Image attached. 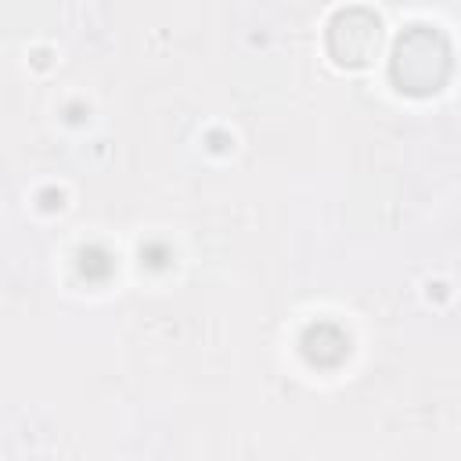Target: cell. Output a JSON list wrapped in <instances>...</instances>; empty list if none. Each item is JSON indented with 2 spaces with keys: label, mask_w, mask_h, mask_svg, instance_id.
<instances>
[{
  "label": "cell",
  "mask_w": 461,
  "mask_h": 461,
  "mask_svg": "<svg viewBox=\"0 0 461 461\" xmlns=\"http://www.w3.org/2000/svg\"><path fill=\"white\" fill-rule=\"evenodd\" d=\"M450 65H454V54H450L447 36L436 25L418 22L400 32L393 58H389V76H393L396 90H403L411 97H429L447 86Z\"/></svg>",
  "instance_id": "obj_1"
},
{
  "label": "cell",
  "mask_w": 461,
  "mask_h": 461,
  "mask_svg": "<svg viewBox=\"0 0 461 461\" xmlns=\"http://www.w3.org/2000/svg\"><path fill=\"white\" fill-rule=\"evenodd\" d=\"M382 47V22L364 7H346L328 25V50L339 65H367Z\"/></svg>",
  "instance_id": "obj_2"
}]
</instances>
